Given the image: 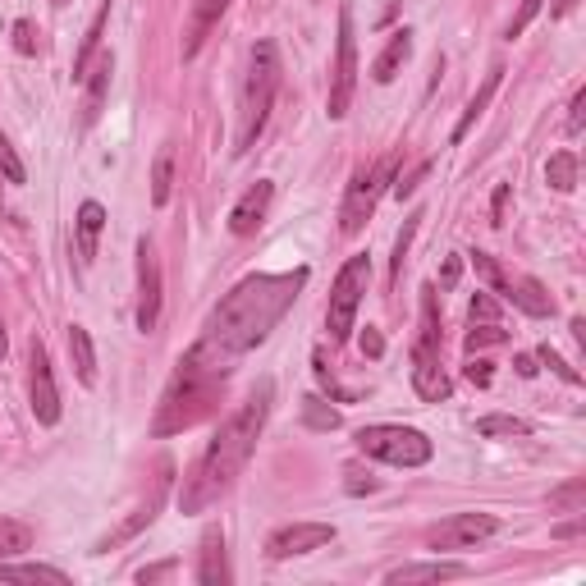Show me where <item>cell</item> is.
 Listing matches in <instances>:
<instances>
[{"label":"cell","instance_id":"d6a6232c","mask_svg":"<svg viewBox=\"0 0 586 586\" xmlns=\"http://www.w3.org/2000/svg\"><path fill=\"white\" fill-rule=\"evenodd\" d=\"M0 179L5 184H23L28 179V170H23V161H19V152H14V142L0 133Z\"/></svg>","mask_w":586,"mask_h":586},{"label":"cell","instance_id":"d6986e66","mask_svg":"<svg viewBox=\"0 0 586 586\" xmlns=\"http://www.w3.org/2000/svg\"><path fill=\"white\" fill-rule=\"evenodd\" d=\"M101 229H106V207L101 202H83L74 220V243H78V261H97V243H101Z\"/></svg>","mask_w":586,"mask_h":586},{"label":"cell","instance_id":"4dcf8cb0","mask_svg":"<svg viewBox=\"0 0 586 586\" xmlns=\"http://www.w3.org/2000/svg\"><path fill=\"white\" fill-rule=\"evenodd\" d=\"M422 211H413V216L403 220V229H399V239H394V266H390V280H399L403 275V261H408V248H413V234H417V225H422Z\"/></svg>","mask_w":586,"mask_h":586},{"label":"cell","instance_id":"7402d4cb","mask_svg":"<svg viewBox=\"0 0 586 586\" xmlns=\"http://www.w3.org/2000/svg\"><path fill=\"white\" fill-rule=\"evenodd\" d=\"M445 577H467V564H445V559H435V564H408V568H394L385 582L413 586V582H445Z\"/></svg>","mask_w":586,"mask_h":586},{"label":"cell","instance_id":"60d3db41","mask_svg":"<svg viewBox=\"0 0 586 586\" xmlns=\"http://www.w3.org/2000/svg\"><path fill=\"white\" fill-rule=\"evenodd\" d=\"M362 353H367V358H380V353H385V339H380L376 326L362 330Z\"/></svg>","mask_w":586,"mask_h":586},{"label":"cell","instance_id":"6da1fadb","mask_svg":"<svg viewBox=\"0 0 586 586\" xmlns=\"http://www.w3.org/2000/svg\"><path fill=\"white\" fill-rule=\"evenodd\" d=\"M303 284H307V266L284 271V275H248V280H239L225 298H220L216 312H211V321H207V330H202V339L193 344V353L207 362L216 376H229L243 353L266 344V335H271L284 321V312L298 303Z\"/></svg>","mask_w":586,"mask_h":586},{"label":"cell","instance_id":"4316f807","mask_svg":"<svg viewBox=\"0 0 586 586\" xmlns=\"http://www.w3.org/2000/svg\"><path fill=\"white\" fill-rule=\"evenodd\" d=\"M545 179H550L554 193H573L577 188V156L573 152H554L545 165Z\"/></svg>","mask_w":586,"mask_h":586},{"label":"cell","instance_id":"74e56055","mask_svg":"<svg viewBox=\"0 0 586 586\" xmlns=\"http://www.w3.org/2000/svg\"><path fill=\"white\" fill-rule=\"evenodd\" d=\"M426 174H431V161H417L413 170H408V174L399 179V184H394V197H413V193H417V184H422Z\"/></svg>","mask_w":586,"mask_h":586},{"label":"cell","instance_id":"ab89813d","mask_svg":"<svg viewBox=\"0 0 586 586\" xmlns=\"http://www.w3.org/2000/svg\"><path fill=\"white\" fill-rule=\"evenodd\" d=\"M376 486H380V481L376 477H362V472H348V481H344L348 495H371Z\"/></svg>","mask_w":586,"mask_h":586},{"label":"cell","instance_id":"8d00e7d4","mask_svg":"<svg viewBox=\"0 0 586 586\" xmlns=\"http://www.w3.org/2000/svg\"><path fill=\"white\" fill-rule=\"evenodd\" d=\"M14 51H19V55H37V28H33V19H19V23H14Z\"/></svg>","mask_w":586,"mask_h":586},{"label":"cell","instance_id":"ac0fdd59","mask_svg":"<svg viewBox=\"0 0 586 586\" xmlns=\"http://www.w3.org/2000/svg\"><path fill=\"white\" fill-rule=\"evenodd\" d=\"M197 582L202 586H225L229 577V559H225V532L220 527H211L207 536H202V559H197Z\"/></svg>","mask_w":586,"mask_h":586},{"label":"cell","instance_id":"b9f144b4","mask_svg":"<svg viewBox=\"0 0 586 586\" xmlns=\"http://www.w3.org/2000/svg\"><path fill=\"white\" fill-rule=\"evenodd\" d=\"M490 376H495V371H490V362H467V380H472L477 390H486Z\"/></svg>","mask_w":586,"mask_h":586},{"label":"cell","instance_id":"ffe728a7","mask_svg":"<svg viewBox=\"0 0 586 586\" xmlns=\"http://www.w3.org/2000/svg\"><path fill=\"white\" fill-rule=\"evenodd\" d=\"M110 74H115V60L110 55H97L92 60V69H87V92H83V129L87 124H97V115H101V101H106V92H110Z\"/></svg>","mask_w":586,"mask_h":586},{"label":"cell","instance_id":"2e32d148","mask_svg":"<svg viewBox=\"0 0 586 586\" xmlns=\"http://www.w3.org/2000/svg\"><path fill=\"white\" fill-rule=\"evenodd\" d=\"M165 490H170V467H165V477H156V486H152V495H147V504H142L138 513H133L129 522H120L110 536H101L97 541V550H115V545H124V541H133V536L142 532V527H152L156 522V513H161V504H165Z\"/></svg>","mask_w":586,"mask_h":586},{"label":"cell","instance_id":"f907efd6","mask_svg":"<svg viewBox=\"0 0 586 586\" xmlns=\"http://www.w3.org/2000/svg\"><path fill=\"white\" fill-rule=\"evenodd\" d=\"M0 358H5V326H0Z\"/></svg>","mask_w":586,"mask_h":586},{"label":"cell","instance_id":"7c38bea8","mask_svg":"<svg viewBox=\"0 0 586 586\" xmlns=\"http://www.w3.org/2000/svg\"><path fill=\"white\" fill-rule=\"evenodd\" d=\"M330 541H335V527H330V522H289V527L271 532L266 554H271V559H293V554H312Z\"/></svg>","mask_w":586,"mask_h":586},{"label":"cell","instance_id":"5b68a950","mask_svg":"<svg viewBox=\"0 0 586 586\" xmlns=\"http://www.w3.org/2000/svg\"><path fill=\"white\" fill-rule=\"evenodd\" d=\"M367 284H371V257L367 252L348 257L344 266H339L335 284H330V303H326V330H330L335 344H344V339L353 335V316H358V307H362Z\"/></svg>","mask_w":586,"mask_h":586},{"label":"cell","instance_id":"ba28073f","mask_svg":"<svg viewBox=\"0 0 586 586\" xmlns=\"http://www.w3.org/2000/svg\"><path fill=\"white\" fill-rule=\"evenodd\" d=\"M472 266H477L481 280H486L495 293H504V303H513L518 312H527V316H550V293H545L536 280H527V275H509L500 261L490 257V252H472Z\"/></svg>","mask_w":586,"mask_h":586},{"label":"cell","instance_id":"7bdbcfd3","mask_svg":"<svg viewBox=\"0 0 586 586\" xmlns=\"http://www.w3.org/2000/svg\"><path fill=\"white\" fill-rule=\"evenodd\" d=\"M586 124V92H577L573 97V115H568V133H582Z\"/></svg>","mask_w":586,"mask_h":586},{"label":"cell","instance_id":"3957f363","mask_svg":"<svg viewBox=\"0 0 586 586\" xmlns=\"http://www.w3.org/2000/svg\"><path fill=\"white\" fill-rule=\"evenodd\" d=\"M220 385H225V376H216V371H211L207 362L188 348L184 358H179V367H174L165 394H161L152 435H179V431H188L193 422H202V417L211 413V403H216Z\"/></svg>","mask_w":586,"mask_h":586},{"label":"cell","instance_id":"f35d334b","mask_svg":"<svg viewBox=\"0 0 586 586\" xmlns=\"http://www.w3.org/2000/svg\"><path fill=\"white\" fill-rule=\"evenodd\" d=\"M467 312H472V321H500V298H490V293H477Z\"/></svg>","mask_w":586,"mask_h":586},{"label":"cell","instance_id":"1f68e13d","mask_svg":"<svg viewBox=\"0 0 586 586\" xmlns=\"http://www.w3.org/2000/svg\"><path fill=\"white\" fill-rule=\"evenodd\" d=\"M477 435H532V422H522V417H504V413H495V417H481L477 422Z\"/></svg>","mask_w":586,"mask_h":586},{"label":"cell","instance_id":"836d02e7","mask_svg":"<svg viewBox=\"0 0 586 586\" xmlns=\"http://www.w3.org/2000/svg\"><path fill=\"white\" fill-rule=\"evenodd\" d=\"M504 339H509V335H504V330L500 326H495V321H481V326H477V321H472V330H467V353H481V348H490V344H504Z\"/></svg>","mask_w":586,"mask_h":586},{"label":"cell","instance_id":"277c9868","mask_svg":"<svg viewBox=\"0 0 586 586\" xmlns=\"http://www.w3.org/2000/svg\"><path fill=\"white\" fill-rule=\"evenodd\" d=\"M275 92H280V51H275V42H257L248 60V78H243V101H239L243 124H239V147L234 152H248L252 142L261 138L266 120H271Z\"/></svg>","mask_w":586,"mask_h":586},{"label":"cell","instance_id":"8992f818","mask_svg":"<svg viewBox=\"0 0 586 586\" xmlns=\"http://www.w3.org/2000/svg\"><path fill=\"white\" fill-rule=\"evenodd\" d=\"M358 449L367 458H380V463L394 467H422L431 463V440L413 426H362L358 431Z\"/></svg>","mask_w":586,"mask_h":586},{"label":"cell","instance_id":"f6af8a7d","mask_svg":"<svg viewBox=\"0 0 586 586\" xmlns=\"http://www.w3.org/2000/svg\"><path fill=\"white\" fill-rule=\"evenodd\" d=\"M513 367H518V376H522V380H532L536 371H541V367H536L532 353H518V358H513Z\"/></svg>","mask_w":586,"mask_h":586},{"label":"cell","instance_id":"603a6c76","mask_svg":"<svg viewBox=\"0 0 586 586\" xmlns=\"http://www.w3.org/2000/svg\"><path fill=\"white\" fill-rule=\"evenodd\" d=\"M69 362L78 371V385H97V348H92V335L83 326H69Z\"/></svg>","mask_w":586,"mask_h":586},{"label":"cell","instance_id":"cb8c5ba5","mask_svg":"<svg viewBox=\"0 0 586 586\" xmlns=\"http://www.w3.org/2000/svg\"><path fill=\"white\" fill-rule=\"evenodd\" d=\"M500 78H504V69H490L486 74V83H481V92L472 101H467V110H463V120H458V129H454V142H463L467 133H472V124L486 115V106H490V97L500 92Z\"/></svg>","mask_w":586,"mask_h":586},{"label":"cell","instance_id":"484cf974","mask_svg":"<svg viewBox=\"0 0 586 586\" xmlns=\"http://www.w3.org/2000/svg\"><path fill=\"white\" fill-rule=\"evenodd\" d=\"M0 582H51V586H69V577L60 568L46 564H5L0 559Z\"/></svg>","mask_w":586,"mask_h":586},{"label":"cell","instance_id":"681fc988","mask_svg":"<svg viewBox=\"0 0 586 586\" xmlns=\"http://www.w3.org/2000/svg\"><path fill=\"white\" fill-rule=\"evenodd\" d=\"M573 5H577V0H559V5H554V14H568Z\"/></svg>","mask_w":586,"mask_h":586},{"label":"cell","instance_id":"83f0119b","mask_svg":"<svg viewBox=\"0 0 586 586\" xmlns=\"http://www.w3.org/2000/svg\"><path fill=\"white\" fill-rule=\"evenodd\" d=\"M170 184H174V147H161L152 161V202L156 207L170 202Z\"/></svg>","mask_w":586,"mask_h":586},{"label":"cell","instance_id":"816d5d0a","mask_svg":"<svg viewBox=\"0 0 586 586\" xmlns=\"http://www.w3.org/2000/svg\"><path fill=\"white\" fill-rule=\"evenodd\" d=\"M55 5H69V0H55Z\"/></svg>","mask_w":586,"mask_h":586},{"label":"cell","instance_id":"f546056e","mask_svg":"<svg viewBox=\"0 0 586 586\" xmlns=\"http://www.w3.org/2000/svg\"><path fill=\"white\" fill-rule=\"evenodd\" d=\"M33 545V532L14 518H0V559H10V554H23Z\"/></svg>","mask_w":586,"mask_h":586},{"label":"cell","instance_id":"44dd1931","mask_svg":"<svg viewBox=\"0 0 586 586\" xmlns=\"http://www.w3.org/2000/svg\"><path fill=\"white\" fill-rule=\"evenodd\" d=\"M408 55H413V33L403 28V33H394L390 42H385V51L376 55L371 78H376V83H394V78H399V69L408 65Z\"/></svg>","mask_w":586,"mask_h":586},{"label":"cell","instance_id":"9a60e30c","mask_svg":"<svg viewBox=\"0 0 586 586\" xmlns=\"http://www.w3.org/2000/svg\"><path fill=\"white\" fill-rule=\"evenodd\" d=\"M271 197H275V184H271V179H257V184H252L248 193L234 202V211H229V229H234L239 239L257 234L261 220H266V211H271Z\"/></svg>","mask_w":586,"mask_h":586},{"label":"cell","instance_id":"5bb4252c","mask_svg":"<svg viewBox=\"0 0 586 586\" xmlns=\"http://www.w3.org/2000/svg\"><path fill=\"white\" fill-rule=\"evenodd\" d=\"M413 390L426 403L449 399V376L440 371V344H426V339L413 344Z\"/></svg>","mask_w":586,"mask_h":586},{"label":"cell","instance_id":"e575fe53","mask_svg":"<svg viewBox=\"0 0 586 586\" xmlns=\"http://www.w3.org/2000/svg\"><path fill=\"white\" fill-rule=\"evenodd\" d=\"M541 362H545V367H550L559 380H568V385H582V371H577V367H568V362L559 358V353H554L550 344H541Z\"/></svg>","mask_w":586,"mask_h":586},{"label":"cell","instance_id":"d4e9b609","mask_svg":"<svg viewBox=\"0 0 586 586\" xmlns=\"http://www.w3.org/2000/svg\"><path fill=\"white\" fill-rule=\"evenodd\" d=\"M106 19H110V0H101L97 19H92V28H87L83 46H78V55H74V78H83L87 69H92V60H97V46H101V33H106Z\"/></svg>","mask_w":586,"mask_h":586},{"label":"cell","instance_id":"8fae6325","mask_svg":"<svg viewBox=\"0 0 586 586\" xmlns=\"http://www.w3.org/2000/svg\"><path fill=\"white\" fill-rule=\"evenodd\" d=\"M495 532H500V522L490 518V513H454L426 541H431V550H472L477 541H486Z\"/></svg>","mask_w":586,"mask_h":586},{"label":"cell","instance_id":"9c48e42d","mask_svg":"<svg viewBox=\"0 0 586 586\" xmlns=\"http://www.w3.org/2000/svg\"><path fill=\"white\" fill-rule=\"evenodd\" d=\"M358 87V42H353V10H339V42H335V69H330V120H344Z\"/></svg>","mask_w":586,"mask_h":586},{"label":"cell","instance_id":"bcb514c9","mask_svg":"<svg viewBox=\"0 0 586 586\" xmlns=\"http://www.w3.org/2000/svg\"><path fill=\"white\" fill-rule=\"evenodd\" d=\"M170 573H174V564H156V568H142L138 582L147 586V582H161V577H170Z\"/></svg>","mask_w":586,"mask_h":586},{"label":"cell","instance_id":"52a82bcc","mask_svg":"<svg viewBox=\"0 0 586 586\" xmlns=\"http://www.w3.org/2000/svg\"><path fill=\"white\" fill-rule=\"evenodd\" d=\"M390 174H394V156H385V161H376V165H362V170L353 174L348 197H344V211H339V229H344V234H362V225L371 220L380 193H385V184H390Z\"/></svg>","mask_w":586,"mask_h":586},{"label":"cell","instance_id":"4fadbf2b","mask_svg":"<svg viewBox=\"0 0 586 586\" xmlns=\"http://www.w3.org/2000/svg\"><path fill=\"white\" fill-rule=\"evenodd\" d=\"M28 362H33V417L42 426H55V422H60V390H55L51 353H46L42 339H33V348H28Z\"/></svg>","mask_w":586,"mask_h":586},{"label":"cell","instance_id":"d590c367","mask_svg":"<svg viewBox=\"0 0 586 586\" xmlns=\"http://www.w3.org/2000/svg\"><path fill=\"white\" fill-rule=\"evenodd\" d=\"M541 10H545V0H522V10L513 14V23H509V42H513V37L527 33V23H532Z\"/></svg>","mask_w":586,"mask_h":586},{"label":"cell","instance_id":"ee69618b","mask_svg":"<svg viewBox=\"0 0 586 586\" xmlns=\"http://www.w3.org/2000/svg\"><path fill=\"white\" fill-rule=\"evenodd\" d=\"M458 275H463V257H445V271H440V284H445V289H454V284H458Z\"/></svg>","mask_w":586,"mask_h":586},{"label":"cell","instance_id":"e0dca14e","mask_svg":"<svg viewBox=\"0 0 586 586\" xmlns=\"http://www.w3.org/2000/svg\"><path fill=\"white\" fill-rule=\"evenodd\" d=\"M225 10H229V0H193V14H188V28H184V60H193L202 51V42L211 37V28L220 23Z\"/></svg>","mask_w":586,"mask_h":586},{"label":"cell","instance_id":"c3c4849f","mask_svg":"<svg viewBox=\"0 0 586 586\" xmlns=\"http://www.w3.org/2000/svg\"><path fill=\"white\" fill-rule=\"evenodd\" d=\"M504 202H509V184L495 188V225H504Z\"/></svg>","mask_w":586,"mask_h":586},{"label":"cell","instance_id":"7dc6e473","mask_svg":"<svg viewBox=\"0 0 586 586\" xmlns=\"http://www.w3.org/2000/svg\"><path fill=\"white\" fill-rule=\"evenodd\" d=\"M582 500V481H573L568 490H559V495H550V504H577Z\"/></svg>","mask_w":586,"mask_h":586},{"label":"cell","instance_id":"30bf717a","mask_svg":"<svg viewBox=\"0 0 586 586\" xmlns=\"http://www.w3.org/2000/svg\"><path fill=\"white\" fill-rule=\"evenodd\" d=\"M161 321V261L152 239H138V330L152 335Z\"/></svg>","mask_w":586,"mask_h":586},{"label":"cell","instance_id":"7a4b0ae2","mask_svg":"<svg viewBox=\"0 0 586 586\" xmlns=\"http://www.w3.org/2000/svg\"><path fill=\"white\" fill-rule=\"evenodd\" d=\"M271 399H275V380L261 376L257 390L248 394V403L220 426L216 440L202 449V458H197L193 472L184 477V490H179V509L184 513H202L207 504H216L220 495L234 486V477L248 467L252 449H257L261 426L271 417Z\"/></svg>","mask_w":586,"mask_h":586},{"label":"cell","instance_id":"f1b7e54d","mask_svg":"<svg viewBox=\"0 0 586 586\" xmlns=\"http://www.w3.org/2000/svg\"><path fill=\"white\" fill-rule=\"evenodd\" d=\"M303 422L312 426V431H335V426H339V413L330 408L326 399H321V394H307V399H303Z\"/></svg>","mask_w":586,"mask_h":586}]
</instances>
